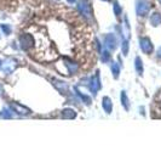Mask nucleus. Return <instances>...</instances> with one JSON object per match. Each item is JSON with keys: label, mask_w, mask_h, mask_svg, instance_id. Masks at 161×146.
Returning <instances> with one entry per match:
<instances>
[{"label": "nucleus", "mask_w": 161, "mask_h": 146, "mask_svg": "<svg viewBox=\"0 0 161 146\" xmlns=\"http://www.w3.org/2000/svg\"><path fill=\"white\" fill-rule=\"evenodd\" d=\"M78 10L86 20H91L92 16H93L92 7H91V5H90V2L87 0H80L78 2Z\"/></svg>", "instance_id": "nucleus-1"}, {"label": "nucleus", "mask_w": 161, "mask_h": 146, "mask_svg": "<svg viewBox=\"0 0 161 146\" xmlns=\"http://www.w3.org/2000/svg\"><path fill=\"white\" fill-rule=\"evenodd\" d=\"M150 2L149 0H138L136 5V11L138 16H147L149 13Z\"/></svg>", "instance_id": "nucleus-2"}, {"label": "nucleus", "mask_w": 161, "mask_h": 146, "mask_svg": "<svg viewBox=\"0 0 161 146\" xmlns=\"http://www.w3.org/2000/svg\"><path fill=\"white\" fill-rule=\"evenodd\" d=\"M88 87H90V90L92 91L93 95L97 94V91L102 88V84H101V78H99V73L97 72L94 76H92L88 80Z\"/></svg>", "instance_id": "nucleus-3"}, {"label": "nucleus", "mask_w": 161, "mask_h": 146, "mask_svg": "<svg viewBox=\"0 0 161 146\" xmlns=\"http://www.w3.org/2000/svg\"><path fill=\"white\" fill-rule=\"evenodd\" d=\"M19 44L23 50H29L34 45V38L30 34H22L19 38Z\"/></svg>", "instance_id": "nucleus-4"}, {"label": "nucleus", "mask_w": 161, "mask_h": 146, "mask_svg": "<svg viewBox=\"0 0 161 146\" xmlns=\"http://www.w3.org/2000/svg\"><path fill=\"white\" fill-rule=\"evenodd\" d=\"M139 46H141L142 51L146 52V54L153 52V49H154V45H153L152 40H150L148 37H142V38H139Z\"/></svg>", "instance_id": "nucleus-5"}, {"label": "nucleus", "mask_w": 161, "mask_h": 146, "mask_svg": "<svg viewBox=\"0 0 161 146\" xmlns=\"http://www.w3.org/2000/svg\"><path fill=\"white\" fill-rule=\"evenodd\" d=\"M104 44H105L108 50H115L118 48V39L114 34L109 33L104 37Z\"/></svg>", "instance_id": "nucleus-6"}, {"label": "nucleus", "mask_w": 161, "mask_h": 146, "mask_svg": "<svg viewBox=\"0 0 161 146\" xmlns=\"http://www.w3.org/2000/svg\"><path fill=\"white\" fill-rule=\"evenodd\" d=\"M10 107H11V110L15 113H17L19 116H26V115H29L32 112L29 109H27V107H24V106H22L19 104H17V102H11L10 104Z\"/></svg>", "instance_id": "nucleus-7"}, {"label": "nucleus", "mask_w": 161, "mask_h": 146, "mask_svg": "<svg viewBox=\"0 0 161 146\" xmlns=\"http://www.w3.org/2000/svg\"><path fill=\"white\" fill-rule=\"evenodd\" d=\"M51 82H52V85H53L61 94L64 95V94L68 93V85H67V83H64V82H62V80H60V79H56V78H52Z\"/></svg>", "instance_id": "nucleus-8"}, {"label": "nucleus", "mask_w": 161, "mask_h": 146, "mask_svg": "<svg viewBox=\"0 0 161 146\" xmlns=\"http://www.w3.org/2000/svg\"><path fill=\"white\" fill-rule=\"evenodd\" d=\"M64 65H66V67L68 68L69 74H74V73H77V72H78V69H79L78 63H77V62H74L73 60L68 59V57H66V59H64Z\"/></svg>", "instance_id": "nucleus-9"}, {"label": "nucleus", "mask_w": 161, "mask_h": 146, "mask_svg": "<svg viewBox=\"0 0 161 146\" xmlns=\"http://www.w3.org/2000/svg\"><path fill=\"white\" fill-rule=\"evenodd\" d=\"M102 107H103V110L105 111L107 115L111 113V111H113V102H111L109 96H104L103 98V100H102Z\"/></svg>", "instance_id": "nucleus-10"}, {"label": "nucleus", "mask_w": 161, "mask_h": 146, "mask_svg": "<svg viewBox=\"0 0 161 146\" xmlns=\"http://www.w3.org/2000/svg\"><path fill=\"white\" fill-rule=\"evenodd\" d=\"M120 101H121L122 107H124L126 111H128V110H130V99H128V96H127V94H126L125 90H122L121 94H120Z\"/></svg>", "instance_id": "nucleus-11"}, {"label": "nucleus", "mask_w": 161, "mask_h": 146, "mask_svg": "<svg viewBox=\"0 0 161 146\" xmlns=\"http://www.w3.org/2000/svg\"><path fill=\"white\" fill-rule=\"evenodd\" d=\"M77 117V112L72 109H64L62 111V118L64 119H74Z\"/></svg>", "instance_id": "nucleus-12"}, {"label": "nucleus", "mask_w": 161, "mask_h": 146, "mask_svg": "<svg viewBox=\"0 0 161 146\" xmlns=\"http://www.w3.org/2000/svg\"><path fill=\"white\" fill-rule=\"evenodd\" d=\"M150 24L153 27H158L161 24V15L159 12H153L150 15Z\"/></svg>", "instance_id": "nucleus-13"}, {"label": "nucleus", "mask_w": 161, "mask_h": 146, "mask_svg": "<svg viewBox=\"0 0 161 146\" xmlns=\"http://www.w3.org/2000/svg\"><path fill=\"white\" fill-rule=\"evenodd\" d=\"M75 91H77V95H78V96H79V98L81 99V101H84L86 105H91V102H92V99H91L90 96H87L86 94H84L80 89H79V87H75Z\"/></svg>", "instance_id": "nucleus-14"}, {"label": "nucleus", "mask_w": 161, "mask_h": 146, "mask_svg": "<svg viewBox=\"0 0 161 146\" xmlns=\"http://www.w3.org/2000/svg\"><path fill=\"white\" fill-rule=\"evenodd\" d=\"M135 68H136V71H137V73H138V76H142L143 74V72H144V67H143V61H142V59L141 57H136V60H135Z\"/></svg>", "instance_id": "nucleus-15"}, {"label": "nucleus", "mask_w": 161, "mask_h": 146, "mask_svg": "<svg viewBox=\"0 0 161 146\" xmlns=\"http://www.w3.org/2000/svg\"><path fill=\"white\" fill-rule=\"evenodd\" d=\"M16 66H17V62H16L15 60H9V61L5 63V66H4V72H5V73H11V72L16 68Z\"/></svg>", "instance_id": "nucleus-16"}, {"label": "nucleus", "mask_w": 161, "mask_h": 146, "mask_svg": "<svg viewBox=\"0 0 161 146\" xmlns=\"http://www.w3.org/2000/svg\"><path fill=\"white\" fill-rule=\"evenodd\" d=\"M111 73L114 76V78H118L120 74V66L118 62H113L111 63Z\"/></svg>", "instance_id": "nucleus-17"}, {"label": "nucleus", "mask_w": 161, "mask_h": 146, "mask_svg": "<svg viewBox=\"0 0 161 146\" xmlns=\"http://www.w3.org/2000/svg\"><path fill=\"white\" fill-rule=\"evenodd\" d=\"M110 57H111V55H110V52H109V50H103L102 52H101V60L105 63V62H109L110 61Z\"/></svg>", "instance_id": "nucleus-18"}, {"label": "nucleus", "mask_w": 161, "mask_h": 146, "mask_svg": "<svg viewBox=\"0 0 161 146\" xmlns=\"http://www.w3.org/2000/svg\"><path fill=\"white\" fill-rule=\"evenodd\" d=\"M128 49H130V44H128V40L127 39H122V44H121V50H122V54L126 56L128 54Z\"/></svg>", "instance_id": "nucleus-19"}, {"label": "nucleus", "mask_w": 161, "mask_h": 146, "mask_svg": "<svg viewBox=\"0 0 161 146\" xmlns=\"http://www.w3.org/2000/svg\"><path fill=\"white\" fill-rule=\"evenodd\" d=\"M113 9H114V13H115V16H120L121 15V12H122V9H121V6L119 5V2L118 1H115L114 2V5H113Z\"/></svg>", "instance_id": "nucleus-20"}, {"label": "nucleus", "mask_w": 161, "mask_h": 146, "mask_svg": "<svg viewBox=\"0 0 161 146\" xmlns=\"http://www.w3.org/2000/svg\"><path fill=\"white\" fill-rule=\"evenodd\" d=\"M1 29H2V32H4L6 35L11 33V27H10L9 24H1Z\"/></svg>", "instance_id": "nucleus-21"}, {"label": "nucleus", "mask_w": 161, "mask_h": 146, "mask_svg": "<svg viewBox=\"0 0 161 146\" xmlns=\"http://www.w3.org/2000/svg\"><path fill=\"white\" fill-rule=\"evenodd\" d=\"M4 117H6V118H11V117H12V115L10 113V111L5 110V111H4Z\"/></svg>", "instance_id": "nucleus-22"}, {"label": "nucleus", "mask_w": 161, "mask_h": 146, "mask_svg": "<svg viewBox=\"0 0 161 146\" xmlns=\"http://www.w3.org/2000/svg\"><path fill=\"white\" fill-rule=\"evenodd\" d=\"M156 56H158V59H160L161 60V46L159 48V50H158V52H156Z\"/></svg>", "instance_id": "nucleus-23"}, {"label": "nucleus", "mask_w": 161, "mask_h": 146, "mask_svg": "<svg viewBox=\"0 0 161 146\" xmlns=\"http://www.w3.org/2000/svg\"><path fill=\"white\" fill-rule=\"evenodd\" d=\"M67 1H68V2H69V4H74V2H75V1H77V0H67Z\"/></svg>", "instance_id": "nucleus-24"}, {"label": "nucleus", "mask_w": 161, "mask_h": 146, "mask_svg": "<svg viewBox=\"0 0 161 146\" xmlns=\"http://www.w3.org/2000/svg\"><path fill=\"white\" fill-rule=\"evenodd\" d=\"M0 67H1V61H0Z\"/></svg>", "instance_id": "nucleus-25"}, {"label": "nucleus", "mask_w": 161, "mask_h": 146, "mask_svg": "<svg viewBox=\"0 0 161 146\" xmlns=\"http://www.w3.org/2000/svg\"><path fill=\"white\" fill-rule=\"evenodd\" d=\"M104 1H108V0H104Z\"/></svg>", "instance_id": "nucleus-26"}, {"label": "nucleus", "mask_w": 161, "mask_h": 146, "mask_svg": "<svg viewBox=\"0 0 161 146\" xmlns=\"http://www.w3.org/2000/svg\"><path fill=\"white\" fill-rule=\"evenodd\" d=\"M160 2H161V0H160Z\"/></svg>", "instance_id": "nucleus-27"}]
</instances>
